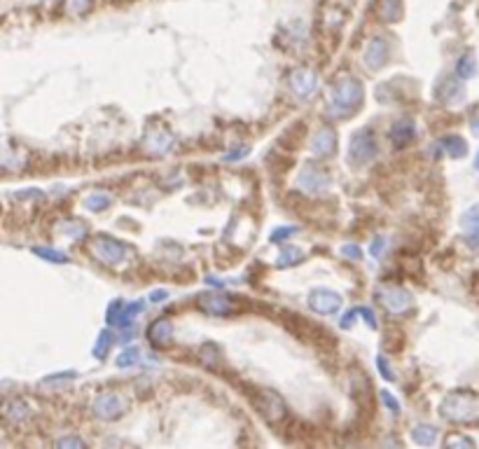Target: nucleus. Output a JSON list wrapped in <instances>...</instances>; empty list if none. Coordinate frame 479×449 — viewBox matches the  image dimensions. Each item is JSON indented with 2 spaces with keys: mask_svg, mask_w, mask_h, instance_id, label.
<instances>
[{
  "mask_svg": "<svg viewBox=\"0 0 479 449\" xmlns=\"http://www.w3.org/2000/svg\"><path fill=\"white\" fill-rule=\"evenodd\" d=\"M414 136H416V127H414L412 119H400V122H395L391 129V141L395 147L409 145L414 141Z\"/></svg>",
  "mask_w": 479,
  "mask_h": 449,
  "instance_id": "obj_16",
  "label": "nucleus"
},
{
  "mask_svg": "<svg viewBox=\"0 0 479 449\" xmlns=\"http://www.w3.org/2000/svg\"><path fill=\"white\" fill-rule=\"evenodd\" d=\"M363 56H365V66L372 68V71L384 66L386 59H389V43H386V38L376 36V38L369 40Z\"/></svg>",
  "mask_w": 479,
  "mask_h": 449,
  "instance_id": "obj_11",
  "label": "nucleus"
},
{
  "mask_svg": "<svg viewBox=\"0 0 479 449\" xmlns=\"http://www.w3.org/2000/svg\"><path fill=\"white\" fill-rule=\"evenodd\" d=\"M384 246H386V243H384V239H381V236H376V239H374V243H372V246H369V253H372L374 258H379V255L384 253Z\"/></svg>",
  "mask_w": 479,
  "mask_h": 449,
  "instance_id": "obj_39",
  "label": "nucleus"
},
{
  "mask_svg": "<svg viewBox=\"0 0 479 449\" xmlns=\"http://www.w3.org/2000/svg\"><path fill=\"white\" fill-rule=\"evenodd\" d=\"M112 344H115V335H112L110 330H103L99 335V342H96V346H94V356L106 358L108 354H110Z\"/></svg>",
  "mask_w": 479,
  "mask_h": 449,
  "instance_id": "obj_23",
  "label": "nucleus"
},
{
  "mask_svg": "<svg viewBox=\"0 0 479 449\" xmlns=\"http://www.w3.org/2000/svg\"><path fill=\"white\" fill-rule=\"evenodd\" d=\"M293 234H297V227H278V230H273L271 232V241L273 243H283L285 239H290Z\"/></svg>",
  "mask_w": 479,
  "mask_h": 449,
  "instance_id": "obj_30",
  "label": "nucleus"
},
{
  "mask_svg": "<svg viewBox=\"0 0 479 449\" xmlns=\"http://www.w3.org/2000/svg\"><path fill=\"white\" fill-rule=\"evenodd\" d=\"M91 8V0H68V12L71 14H84Z\"/></svg>",
  "mask_w": 479,
  "mask_h": 449,
  "instance_id": "obj_31",
  "label": "nucleus"
},
{
  "mask_svg": "<svg viewBox=\"0 0 479 449\" xmlns=\"http://www.w3.org/2000/svg\"><path fill=\"white\" fill-rule=\"evenodd\" d=\"M460 223H463V234H465L467 246L479 251V204L467 208Z\"/></svg>",
  "mask_w": 479,
  "mask_h": 449,
  "instance_id": "obj_13",
  "label": "nucleus"
},
{
  "mask_svg": "<svg viewBox=\"0 0 479 449\" xmlns=\"http://www.w3.org/2000/svg\"><path fill=\"white\" fill-rule=\"evenodd\" d=\"M246 155H248V147H236L234 152H227L225 159H227V162H234V159H243Z\"/></svg>",
  "mask_w": 479,
  "mask_h": 449,
  "instance_id": "obj_40",
  "label": "nucleus"
},
{
  "mask_svg": "<svg viewBox=\"0 0 479 449\" xmlns=\"http://www.w3.org/2000/svg\"><path fill=\"white\" fill-rule=\"evenodd\" d=\"M356 316H358V309H353V311H346V314H344V318H341V328H344V330H349V328H351V323L356 321Z\"/></svg>",
  "mask_w": 479,
  "mask_h": 449,
  "instance_id": "obj_41",
  "label": "nucleus"
},
{
  "mask_svg": "<svg viewBox=\"0 0 479 449\" xmlns=\"http://www.w3.org/2000/svg\"><path fill=\"white\" fill-rule=\"evenodd\" d=\"M435 437H437V430L432 428V426H426V424L416 426V428L412 430V440L416 442V445H432Z\"/></svg>",
  "mask_w": 479,
  "mask_h": 449,
  "instance_id": "obj_20",
  "label": "nucleus"
},
{
  "mask_svg": "<svg viewBox=\"0 0 479 449\" xmlns=\"http://www.w3.org/2000/svg\"><path fill=\"white\" fill-rule=\"evenodd\" d=\"M376 367H379V372H381V377H384V379H389V382H393V379H395V374H393V367L389 365V363H386L384 356L376 358Z\"/></svg>",
  "mask_w": 479,
  "mask_h": 449,
  "instance_id": "obj_33",
  "label": "nucleus"
},
{
  "mask_svg": "<svg viewBox=\"0 0 479 449\" xmlns=\"http://www.w3.org/2000/svg\"><path fill=\"white\" fill-rule=\"evenodd\" d=\"M96 258L106 265H117L127 258V246H124L119 239L115 236H108V234H99L94 239V246H91Z\"/></svg>",
  "mask_w": 479,
  "mask_h": 449,
  "instance_id": "obj_5",
  "label": "nucleus"
},
{
  "mask_svg": "<svg viewBox=\"0 0 479 449\" xmlns=\"http://www.w3.org/2000/svg\"><path fill=\"white\" fill-rule=\"evenodd\" d=\"M379 16L384 21H400L402 19V0H381Z\"/></svg>",
  "mask_w": 479,
  "mask_h": 449,
  "instance_id": "obj_18",
  "label": "nucleus"
},
{
  "mask_svg": "<svg viewBox=\"0 0 479 449\" xmlns=\"http://www.w3.org/2000/svg\"><path fill=\"white\" fill-rule=\"evenodd\" d=\"M33 253L40 255V258H45V260H49V263H59V265L68 263L66 255L61 251H54V248H33Z\"/></svg>",
  "mask_w": 479,
  "mask_h": 449,
  "instance_id": "obj_29",
  "label": "nucleus"
},
{
  "mask_svg": "<svg viewBox=\"0 0 479 449\" xmlns=\"http://www.w3.org/2000/svg\"><path fill=\"white\" fill-rule=\"evenodd\" d=\"M206 283H208V286H215V288H222V286H225V283L218 281V278H213V276H206Z\"/></svg>",
  "mask_w": 479,
  "mask_h": 449,
  "instance_id": "obj_43",
  "label": "nucleus"
},
{
  "mask_svg": "<svg viewBox=\"0 0 479 449\" xmlns=\"http://www.w3.org/2000/svg\"><path fill=\"white\" fill-rule=\"evenodd\" d=\"M376 298H379V302L384 304V309L389 311V314H395V316L409 311V306L414 304V295L409 291H404V288H395V286L379 291Z\"/></svg>",
  "mask_w": 479,
  "mask_h": 449,
  "instance_id": "obj_6",
  "label": "nucleus"
},
{
  "mask_svg": "<svg viewBox=\"0 0 479 449\" xmlns=\"http://www.w3.org/2000/svg\"><path fill=\"white\" fill-rule=\"evenodd\" d=\"M258 410L262 412V417H265L269 424L281 422V419L285 417V412H288L285 410L283 398L278 393H273V391H262L260 400H258Z\"/></svg>",
  "mask_w": 479,
  "mask_h": 449,
  "instance_id": "obj_8",
  "label": "nucleus"
},
{
  "mask_svg": "<svg viewBox=\"0 0 479 449\" xmlns=\"http://www.w3.org/2000/svg\"><path fill=\"white\" fill-rule=\"evenodd\" d=\"M376 157V141L374 134L369 129H358L356 134L351 136L349 143V162L353 167H367L369 162Z\"/></svg>",
  "mask_w": 479,
  "mask_h": 449,
  "instance_id": "obj_4",
  "label": "nucleus"
},
{
  "mask_svg": "<svg viewBox=\"0 0 479 449\" xmlns=\"http://www.w3.org/2000/svg\"><path fill=\"white\" fill-rule=\"evenodd\" d=\"M201 363L204 365H208V367H215L218 365V361H220V349L215 344H204L201 346Z\"/></svg>",
  "mask_w": 479,
  "mask_h": 449,
  "instance_id": "obj_28",
  "label": "nucleus"
},
{
  "mask_svg": "<svg viewBox=\"0 0 479 449\" xmlns=\"http://www.w3.org/2000/svg\"><path fill=\"white\" fill-rule=\"evenodd\" d=\"M442 147L452 157H463L467 152V143L460 138V136H447V138H442Z\"/></svg>",
  "mask_w": 479,
  "mask_h": 449,
  "instance_id": "obj_21",
  "label": "nucleus"
},
{
  "mask_svg": "<svg viewBox=\"0 0 479 449\" xmlns=\"http://www.w3.org/2000/svg\"><path fill=\"white\" fill-rule=\"evenodd\" d=\"M290 84H293L295 94H297L299 99H309L318 87V75L311 68H297V71H293V75H290Z\"/></svg>",
  "mask_w": 479,
  "mask_h": 449,
  "instance_id": "obj_10",
  "label": "nucleus"
},
{
  "mask_svg": "<svg viewBox=\"0 0 479 449\" xmlns=\"http://www.w3.org/2000/svg\"><path fill=\"white\" fill-rule=\"evenodd\" d=\"M309 306L316 314H337L341 309V295L332 293V291H325V288H318L309 295Z\"/></svg>",
  "mask_w": 479,
  "mask_h": 449,
  "instance_id": "obj_9",
  "label": "nucleus"
},
{
  "mask_svg": "<svg viewBox=\"0 0 479 449\" xmlns=\"http://www.w3.org/2000/svg\"><path fill=\"white\" fill-rule=\"evenodd\" d=\"M304 260V255H302V251H297V248H285V251L278 255V267L281 269H285V267H293V265H297Z\"/></svg>",
  "mask_w": 479,
  "mask_h": 449,
  "instance_id": "obj_26",
  "label": "nucleus"
},
{
  "mask_svg": "<svg viewBox=\"0 0 479 449\" xmlns=\"http://www.w3.org/2000/svg\"><path fill=\"white\" fill-rule=\"evenodd\" d=\"M129 398L119 391H106L94 400V414L103 422H117L129 412Z\"/></svg>",
  "mask_w": 479,
  "mask_h": 449,
  "instance_id": "obj_3",
  "label": "nucleus"
},
{
  "mask_svg": "<svg viewBox=\"0 0 479 449\" xmlns=\"http://www.w3.org/2000/svg\"><path fill=\"white\" fill-rule=\"evenodd\" d=\"M447 447H472V440H467L463 435H452L447 437Z\"/></svg>",
  "mask_w": 479,
  "mask_h": 449,
  "instance_id": "obj_35",
  "label": "nucleus"
},
{
  "mask_svg": "<svg viewBox=\"0 0 479 449\" xmlns=\"http://www.w3.org/2000/svg\"><path fill=\"white\" fill-rule=\"evenodd\" d=\"M199 306H201V309L210 316H227V314H232V311H234L232 298H227V295H215V293L201 295Z\"/></svg>",
  "mask_w": 479,
  "mask_h": 449,
  "instance_id": "obj_12",
  "label": "nucleus"
},
{
  "mask_svg": "<svg viewBox=\"0 0 479 449\" xmlns=\"http://www.w3.org/2000/svg\"><path fill=\"white\" fill-rule=\"evenodd\" d=\"M358 314L365 316V323H367L369 328H376V318H374V311L372 309H367V306H360V309H358Z\"/></svg>",
  "mask_w": 479,
  "mask_h": 449,
  "instance_id": "obj_37",
  "label": "nucleus"
},
{
  "mask_svg": "<svg viewBox=\"0 0 479 449\" xmlns=\"http://www.w3.org/2000/svg\"><path fill=\"white\" fill-rule=\"evenodd\" d=\"M341 255H346L349 260H360L363 253H360V248H358L356 243H353V246H351V243H346V246L341 248Z\"/></svg>",
  "mask_w": 479,
  "mask_h": 449,
  "instance_id": "obj_36",
  "label": "nucleus"
},
{
  "mask_svg": "<svg viewBox=\"0 0 479 449\" xmlns=\"http://www.w3.org/2000/svg\"><path fill=\"white\" fill-rule=\"evenodd\" d=\"M297 187L306 195H323L330 187V175L318 167H304L297 175Z\"/></svg>",
  "mask_w": 479,
  "mask_h": 449,
  "instance_id": "obj_7",
  "label": "nucleus"
},
{
  "mask_svg": "<svg viewBox=\"0 0 479 449\" xmlns=\"http://www.w3.org/2000/svg\"><path fill=\"white\" fill-rule=\"evenodd\" d=\"M456 75H458L460 80H470L472 75H477V61L475 56H460L458 66H456Z\"/></svg>",
  "mask_w": 479,
  "mask_h": 449,
  "instance_id": "obj_22",
  "label": "nucleus"
},
{
  "mask_svg": "<svg viewBox=\"0 0 479 449\" xmlns=\"http://www.w3.org/2000/svg\"><path fill=\"white\" fill-rule=\"evenodd\" d=\"M3 414H5V419H8L10 424H24V422H28V417H31V410H28V405L24 400L12 398L10 402H5Z\"/></svg>",
  "mask_w": 479,
  "mask_h": 449,
  "instance_id": "obj_17",
  "label": "nucleus"
},
{
  "mask_svg": "<svg viewBox=\"0 0 479 449\" xmlns=\"http://www.w3.org/2000/svg\"><path fill=\"white\" fill-rule=\"evenodd\" d=\"M442 414L449 422H456V424L475 422L479 417V402H477V398L470 393H452L442 402Z\"/></svg>",
  "mask_w": 479,
  "mask_h": 449,
  "instance_id": "obj_2",
  "label": "nucleus"
},
{
  "mask_svg": "<svg viewBox=\"0 0 479 449\" xmlns=\"http://www.w3.org/2000/svg\"><path fill=\"white\" fill-rule=\"evenodd\" d=\"M84 206H87L89 211H94V213H101V211H106V208L110 206V197H108V195H101V192H94V195L87 197Z\"/></svg>",
  "mask_w": 479,
  "mask_h": 449,
  "instance_id": "obj_25",
  "label": "nucleus"
},
{
  "mask_svg": "<svg viewBox=\"0 0 479 449\" xmlns=\"http://www.w3.org/2000/svg\"><path fill=\"white\" fill-rule=\"evenodd\" d=\"M143 306H145V302H131V304H124L122 306V314H119V321L117 326H129L131 321H134L136 316L143 311Z\"/></svg>",
  "mask_w": 479,
  "mask_h": 449,
  "instance_id": "obj_24",
  "label": "nucleus"
},
{
  "mask_svg": "<svg viewBox=\"0 0 479 449\" xmlns=\"http://www.w3.org/2000/svg\"><path fill=\"white\" fill-rule=\"evenodd\" d=\"M313 155L316 157H330L337 150V134L332 129H321L313 138Z\"/></svg>",
  "mask_w": 479,
  "mask_h": 449,
  "instance_id": "obj_14",
  "label": "nucleus"
},
{
  "mask_svg": "<svg viewBox=\"0 0 479 449\" xmlns=\"http://www.w3.org/2000/svg\"><path fill=\"white\" fill-rule=\"evenodd\" d=\"M56 445L59 447H84V442L79 440V437H61Z\"/></svg>",
  "mask_w": 479,
  "mask_h": 449,
  "instance_id": "obj_38",
  "label": "nucleus"
},
{
  "mask_svg": "<svg viewBox=\"0 0 479 449\" xmlns=\"http://www.w3.org/2000/svg\"><path fill=\"white\" fill-rule=\"evenodd\" d=\"M164 300H169V293L167 291H155V293L150 295V302H155V304L164 302Z\"/></svg>",
  "mask_w": 479,
  "mask_h": 449,
  "instance_id": "obj_42",
  "label": "nucleus"
},
{
  "mask_svg": "<svg viewBox=\"0 0 479 449\" xmlns=\"http://www.w3.org/2000/svg\"><path fill=\"white\" fill-rule=\"evenodd\" d=\"M477 169H479V155H477Z\"/></svg>",
  "mask_w": 479,
  "mask_h": 449,
  "instance_id": "obj_44",
  "label": "nucleus"
},
{
  "mask_svg": "<svg viewBox=\"0 0 479 449\" xmlns=\"http://www.w3.org/2000/svg\"><path fill=\"white\" fill-rule=\"evenodd\" d=\"M147 337H150V342L155 346H169L171 339H173V326H171V321H167V318H159V321H155L147 328Z\"/></svg>",
  "mask_w": 479,
  "mask_h": 449,
  "instance_id": "obj_15",
  "label": "nucleus"
},
{
  "mask_svg": "<svg viewBox=\"0 0 479 449\" xmlns=\"http://www.w3.org/2000/svg\"><path fill=\"white\" fill-rule=\"evenodd\" d=\"M140 361V349L138 346H129L122 351V356L117 358V367H134Z\"/></svg>",
  "mask_w": 479,
  "mask_h": 449,
  "instance_id": "obj_27",
  "label": "nucleus"
},
{
  "mask_svg": "<svg viewBox=\"0 0 479 449\" xmlns=\"http://www.w3.org/2000/svg\"><path fill=\"white\" fill-rule=\"evenodd\" d=\"M381 400H384V405L389 407V410H393V414H400V402H397L389 391H381Z\"/></svg>",
  "mask_w": 479,
  "mask_h": 449,
  "instance_id": "obj_34",
  "label": "nucleus"
},
{
  "mask_svg": "<svg viewBox=\"0 0 479 449\" xmlns=\"http://www.w3.org/2000/svg\"><path fill=\"white\" fill-rule=\"evenodd\" d=\"M171 143H173V138L167 134V132H155L147 138V147H150L155 155H164V152H169Z\"/></svg>",
  "mask_w": 479,
  "mask_h": 449,
  "instance_id": "obj_19",
  "label": "nucleus"
},
{
  "mask_svg": "<svg viewBox=\"0 0 479 449\" xmlns=\"http://www.w3.org/2000/svg\"><path fill=\"white\" fill-rule=\"evenodd\" d=\"M122 306H124L122 300H115V302L108 306V323H110V326H117L119 314H122Z\"/></svg>",
  "mask_w": 479,
  "mask_h": 449,
  "instance_id": "obj_32",
  "label": "nucleus"
},
{
  "mask_svg": "<svg viewBox=\"0 0 479 449\" xmlns=\"http://www.w3.org/2000/svg\"><path fill=\"white\" fill-rule=\"evenodd\" d=\"M365 96V89L358 80H353L349 75L339 77L337 82L332 84V94H330V101H332V115H349L353 108L360 106Z\"/></svg>",
  "mask_w": 479,
  "mask_h": 449,
  "instance_id": "obj_1",
  "label": "nucleus"
}]
</instances>
